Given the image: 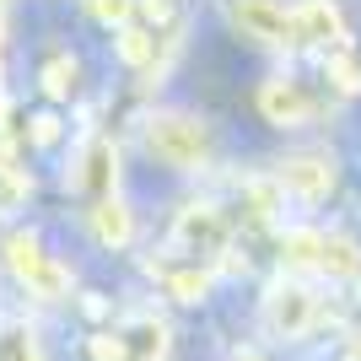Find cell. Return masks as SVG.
I'll return each mask as SVG.
<instances>
[{"label": "cell", "instance_id": "obj_21", "mask_svg": "<svg viewBox=\"0 0 361 361\" xmlns=\"http://www.w3.org/2000/svg\"><path fill=\"white\" fill-rule=\"evenodd\" d=\"M92 16L108 22V27H124V22H135V0H87Z\"/></svg>", "mask_w": 361, "mask_h": 361}, {"label": "cell", "instance_id": "obj_11", "mask_svg": "<svg viewBox=\"0 0 361 361\" xmlns=\"http://www.w3.org/2000/svg\"><path fill=\"white\" fill-rule=\"evenodd\" d=\"M87 226H92V238L103 243V248H124V243L135 238V216H130V205H124L119 195L87 205Z\"/></svg>", "mask_w": 361, "mask_h": 361}, {"label": "cell", "instance_id": "obj_6", "mask_svg": "<svg viewBox=\"0 0 361 361\" xmlns=\"http://www.w3.org/2000/svg\"><path fill=\"white\" fill-rule=\"evenodd\" d=\"M226 11H232V22H238L243 38L270 44V49H286L291 44V11L281 6V0H232Z\"/></svg>", "mask_w": 361, "mask_h": 361}, {"label": "cell", "instance_id": "obj_15", "mask_svg": "<svg viewBox=\"0 0 361 361\" xmlns=\"http://www.w3.org/2000/svg\"><path fill=\"white\" fill-rule=\"evenodd\" d=\"M44 259L49 254H44V243H38V232H11V238H6V270H11L22 286L32 281V270H38Z\"/></svg>", "mask_w": 361, "mask_h": 361}, {"label": "cell", "instance_id": "obj_19", "mask_svg": "<svg viewBox=\"0 0 361 361\" xmlns=\"http://www.w3.org/2000/svg\"><path fill=\"white\" fill-rule=\"evenodd\" d=\"M0 361H49L27 324H0Z\"/></svg>", "mask_w": 361, "mask_h": 361}, {"label": "cell", "instance_id": "obj_18", "mask_svg": "<svg viewBox=\"0 0 361 361\" xmlns=\"http://www.w3.org/2000/svg\"><path fill=\"white\" fill-rule=\"evenodd\" d=\"M27 291H32V297H44V302H65V297H71V270H65L60 259L49 254L44 264H38V270H32Z\"/></svg>", "mask_w": 361, "mask_h": 361}, {"label": "cell", "instance_id": "obj_5", "mask_svg": "<svg viewBox=\"0 0 361 361\" xmlns=\"http://www.w3.org/2000/svg\"><path fill=\"white\" fill-rule=\"evenodd\" d=\"M291 44H302V49L345 44V11L334 0H297L291 6Z\"/></svg>", "mask_w": 361, "mask_h": 361}, {"label": "cell", "instance_id": "obj_26", "mask_svg": "<svg viewBox=\"0 0 361 361\" xmlns=\"http://www.w3.org/2000/svg\"><path fill=\"white\" fill-rule=\"evenodd\" d=\"M238 361H264V356H254V350H248V356H238Z\"/></svg>", "mask_w": 361, "mask_h": 361}, {"label": "cell", "instance_id": "obj_8", "mask_svg": "<svg viewBox=\"0 0 361 361\" xmlns=\"http://www.w3.org/2000/svg\"><path fill=\"white\" fill-rule=\"evenodd\" d=\"M275 183H281V195L324 200L334 189V162H329V157H318V151H302V157H286V162H281Z\"/></svg>", "mask_w": 361, "mask_h": 361}, {"label": "cell", "instance_id": "obj_20", "mask_svg": "<svg viewBox=\"0 0 361 361\" xmlns=\"http://www.w3.org/2000/svg\"><path fill=\"white\" fill-rule=\"evenodd\" d=\"M281 264H286V270H313L318 264V232H307V226H302V232H286V238H281Z\"/></svg>", "mask_w": 361, "mask_h": 361}, {"label": "cell", "instance_id": "obj_25", "mask_svg": "<svg viewBox=\"0 0 361 361\" xmlns=\"http://www.w3.org/2000/svg\"><path fill=\"white\" fill-rule=\"evenodd\" d=\"M350 361H361V329L350 334Z\"/></svg>", "mask_w": 361, "mask_h": 361}, {"label": "cell", "instance_id": "obj_2", "mask_svg": "<svg viewBox=\"0 0 361 361\" xmlns=\"http://www.w3.org/2000/svg\"><path fill=\"white\" fill-rule=\"evenodd\" d=\"M324 324V297L313 286H302V281H275L264 291V329L275 340H302V334H313Z\"/></svg>", "mask_w": 361, "mask_h": 361}, {"label": "cell", "instance_id": "obj_16", "mask_svg": "<svg viewBox=\"0 0 361 361\" xmlns=\"http://www.w3.org/2000/svg\"><path fill=\"white\" fill-rule=\"evenodd\" d=\"M32 195V178H27V167L16 162L11 151H0V211H22Z\"/></svg>", "mask_w": 361, "mask_h": 361}, {"label": "cell", "instance_id": "obj_10", "mask_svg": "<svg viewBox=\"0 0 361 361\" xmlns=\"http://www.w3.org/2000/svg\"><path fill=\"white\" fill-rule=\"evenodd\" d=\"M259 114L281 130H297V124L313 119V97L297 87V81H264L259 87Z\"/></svg>", "mask_w": 361, "mask_h": 361}, {"label": "cell", "instance_id": "obj_3", "mask_svg": "<svg viewBox=\"0 0 361 361\" xmlns=\"http://www.w3.org/2000/svg\"><path fill=\"white\" fill-rule=\"evenodd\" d=\"M221 248H226V216L216 205H183L173 216V254H189V259L211 264Z\"/></svg>", "mask_w": 361, "mask_h": 361}, {"label": "cell", "instance_id": "obj_24", "mask_svg": "<svg viewBox=\"0 0 361 361\" xmlns=\"http://www.w3.org/2000/svg\"><path fill=\"white\" fill-rule=\"evenodd\" d=\"M32 124V146H54L60 140V119L54 114H38V119H27Z\"/></svg>", "mask_w": 361, "mask_h": 361}, {"label": "cell", "instance_id": "obj_17", "mask_svg": "<svg viewBox=\"0 0 361 361\" xmlns=\"http://www.w3.org/2000/svg\"><path fill=\"white\" fill-rule=\"evenodd\" d=\"M38 87H44L54 103H65V97H75V87H81V65H75L71 54H54V60L38 71Z\"/></svg>", "mask_w": 361, "mask_h": 361}, {"label": "cell", "instance_id": "obj_7", "mask_svg": "<svg viewBox=\"0 0 361 361\" xmlns=\"http://www.w3.org/2000/svg\"><path fill=\"white\" fill-rule=\"evenodd\" d=\"M146 270L157 275V286L173 302H205L211 297V281H216L211 264H205V259H189V254L183 259H151Z\"/></svg>", "mask_w": 361, "mask_h": 361}, {"label": "cell", "instance_id": "obj_9", "mask_svg": "<svg viewBox=\"0 0 361 361\" xmlns=\"http://www.w3.org/2000/svg\"><path fill=\"white\" fill-rule=\"evenodd\" d=\"M119 350H124V361H167V324L157 313H130L119 324Z\"/></svg>", "mask_w": 361, "mask_h": 361}, {"label": "cell", "instance_id": "obj_14", "mask_svg": "<svg viewBox=\"0 0 361 361\" xmlns=\"http://www.w3.org/2000/svg\"><path fill=\"white\" fill-rule=\"evenodd\" d=\"M157 27H146V22H124L119 27V60L135 65V71H151L157 65Z\"/></svg>", "mask_w": 361, "mask_h": 361}, {"label": "cell", "instance_id": "obj_23", "mask_svg": "<svg viewBox=\"0 0 361 361\" xmlns=\"http://www.w3.org/2000/svg\"><path fill=\"white\" fill-rule=\"evenodd\" d=\"M87 356H92V361H124L119 334H92V340H87Z\"/></svg>", "mask_w": 361, "mask_h": 361}, {"label": "cell", "instance_id": "obj_13", "mask_svg": "<svg viewBox=\"0 0 361 361\" xmlns=\"http://www.w3.org/2000/svg\"><path fill=\"white\" fill-rule=\"evenodd\" d=\"M324 81H329L340 97H356V92H361V54L350 44L324 49Z\"/></svg>", "mask_w": 361, "mask_h": 361}, {"label": "cell", "instance_id": "obj_1", "mask_svg": "<svg viewBox=\"0 0 361 361\" xmlns=\"http://www.w3.org/2000/svg\"><path fill=\"white\" fill-rule=\"evenodd\" d=\"M146 151L167 167H200L211 157V130L195 114H151L146 119Z\"/></svg>", "mask_w": 361, "mask_h": 361}, {"label": "cell", "instance_id": "obj_22", "mask_svg": "<svg viewBox=\"0 0 361 361\" xmlns=\"http://www.w3.org/2000/svg\"><path fill=\"white\" fill-rule=\"evenodd\" d=\"M173 6H178V0H135V22H146V27H162L167 16H173Z\"/></svg>", "mask_w": 361, "mask_h": 361}, {"label": "cell", "instance_id": "obj_4", "mask_svg": "<svg viewBox=\"0 0 361 361\" xmlns=\"http://www.w3.org/2000/svg\"><path fill=\"white\" fill-rule=\"evenodd\" d=\"M71 183L81 189V200H87V205L108 200V195H114V183H119V146H114L108 135H92L87 146H81V157H75Z\"/></svg>", "mask_w": 361, "mask_h": 361}, {"label": "cell", "instance_id": "obj_12", "mask_svg": "<svg viewBox=\"0 0 361 361\" xmlns=\"http://www.w3.org/2000/svg\"><path fill=\"white\" fill-rule=\"evenodd\" d=\"M318 275L329 281H361V248L345 238V232H318Z\"/></svg>", "mask_w": 361, "mask_h": 361}]
</instances>
